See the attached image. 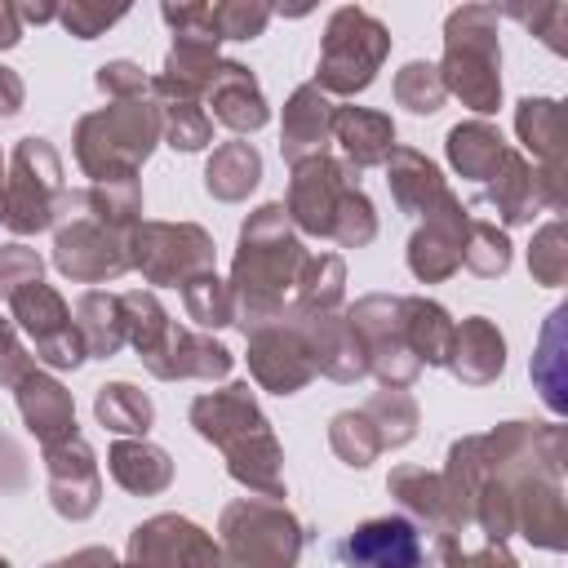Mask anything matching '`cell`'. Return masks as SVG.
Wrapping results in <instances>:
<instances>
[{"mask_svg": "<svg viewBox=\"0 0 568 568\" xmlns=\"http://www.w3.org/2000/svg\"><path fill=\"white\" fill-rule=\"evenodd\" d=\"M564 426L506 422L488 435H466L448 448L439 470L462 519L479 524L488 541L524 532L541 550L568 546L564 506Z\"/></svg>", "mask_w": 568, "mask_h": 568, "instance_id": "6da1fadb", "label": "cell"}, {"mask_svg": "<svg viewBox=\"0 0 568 568\" xmlns=\"http://www.w3.org/2000/svg\"><path fill=\"white\" fill-rule=\"evenodd\" d=\"M306 248L284 213V204H262L240 226V248L231 266V306L244 333L293 315V288L306 266Z\"/></svg>", "mask_w": 568, "mask_h": 568, "instance_id": "7a4b0ae2", "label": "cell"}, {"mask_svg": "<svg viewBox=\"0 0 568 568\" xmlns=\"http://www.w3.org/2000/svg\"><path fill=\"white\" fill-rule=\"evenodd\" d=\"M191 426L217 444L226 453V470L235 484H244L253 497H284V453L275 444V430L266 422V413L257 408L248 382H231L222 390L195 395L191 404Z\"/></svg>", "mask_w": 568, "mask_h": 568, "instance_id": "3957f363", "label": "cell"}, {"mask_svg": "<svg viewBox=\"0 0 568 568\" xmlns=\"http://www.w3.org/2000/svg\"><path fill=\"white\" fill-rule=\"evenodd\" d=\"M284 213L297 231L333 240L337 248H364L377 235V213L359 191V169L333 155H311L293 164Z\"/></svg>", "mask_w": 568, "mask_h": 568, "instance_id": "277c9868", "label": "cell"}, {"mask_svg": "<svg viewBox=\"0 0 568 568\" xmlns=\"http://www.w3.org/2000/svg\"><path fill=\"white\" fill-rule=\"evenodd\" d=\"M444 93L462 98L475 115L501 106V44H497V4H462L444 22Z\"/></svg>", "mask_w": 568, "mask_h": 568, "instance_id": "5b68a950", "label": "cell"}, {"mask_svg": "<svg viewBox=\"0 0 568 568\" xmlns=\"http://www.w3.org/2000/svg\"><path fill=\"white\" fill-rule=\"evenodd\" d=\"M164 142L160 133V106L155 98L111 102L102 111H89L75 124V160L93 182H124L138 178L146 155Z\"/></svg>", "mask_w": 568, "mask_h": 568, "instance_id": "8992f818", "label": "cell"}, {"mask_svg": "<svg viewBox=\"0 0 568 568\" xmlns=\"http://www.w3.org/2000/svg\"><path fill=\"white\" fill-rule=\"evenodd\" d=\"M71 191L62 186V160L44 138H22L9 155V173L0 182V226L13 235L49 231L67 217Z\"/></svg>", "mask_w": 568, "mask_h": 568, "instance_id": "52a82bcc", "label": "cell"}, {"mask_svg": "<svg viewBox=\"0 0 568 568\" xmlns=\"http://www.w3.org/2000/svg\"><path fill=\"white\" fill-rule=\"evenodd\" d=\"M222 568H297L306 528L271 497H240L222 510Z\"/></svg>", "mask_w": 568, "mask_h": 568, "instance_id": "ba28073f", "label": "cell"}, {"mask_svg": "<svg viewBox=\"0 0 568 568\" xmlns=\"http://www.w3.org/2000/svg\"><path fill=\"white\" fill-rule=\"evenodd\" d=\"M390 53V31L359 4H342L328 27H324V44H320V67H315V89L320 93H342L355 98L364 93L382 62Z\"/></svg>", "mask_w": 568, "mask_h": 568, "instance_id": "9c48e42d", "label": "cell"}, {"mask_svg": "<svg viewBox=\"0 0 568 568\" xmlns=\"http://www.w3.org/2000/svg\"><path fill=\"white\" fill-rule=\"evenodd\" d=\"M129 266L146 284H186L213 271V235L195 222H138L129 235Z\"/></svg>", "mask_w": 568, "mask_h": 568, "instance_id": "30bf717a", "label": "cell"}, {"mask_svg": "<svg viewBox=\"0 0 568 568\" xmlns=\"http://www.w3.org/2000/svg\"><path fill=\"white\" fill-rule=\"evenodd\" d=\"M9 311H13V324L36 342V359L49 364V368H80L89 355H84V342L75 333V320H71V306L62 302V293L44 280L18 288L9 297Z\"/></svg>", "mask_w": 568, "mask_h": 568, "instance_id": "8fae6325", "label": "cell"}, {"mask_svg": "<svg viewBox=\"0 0 568 568\" xmlns=\"http://www.w3.org/2000/svg\"><path fill=\"white\" fill-rule=\"evenodd\" d=\"M346 320L355 324L359 342H364V355H368V373L386 386V390H404L413 386V377L422 373V364L413 359L408 342H404V328H399V297L390 293H368L359 297Z\"/></svg>", "mask_w": 568, "mask_h": 568, "instance_id": "7c38bea8", "label": "cell"}, {"mask_svg": "<svg viewBox=\"0 0 568 568\" xmlns=\"http://www.w3.org/2000/svg\"><path fill=\"white\" fill-rule=\"evenodd\" d=\"M67 217L53 235V266L75 284H102L129 271V235L93 222L89 213H75L67 204Z\"/></svg>", "mask_w": 568, "mask_h": 568, "instance_id": "4fadbf2b", "label": "cell"}, {"mask_svg": "<svg viewBox=\"0 0 568 568\" xmlns=\"http://www.w3.org/2000/svg\"><path fill=\"white\" fill-rule=\"evenodd\" d=\"M129 568H222V546L182 515H155L129 532Z\"/></svg>", "mask_w": 568, "mask_h": 568, "instance_id": "5bb4252c", "label": "cell"}, {"mask_svg": "<svg viewBox=\"0 0 568 568\" xmlns=\"http://www.w3.org/2000/svg\"><path fill=\"white\" fill-rule=\"evenodd\" d=\"M244 337H248V373L262 390L297 395L315 377V359H311V346H306L297 315L275 320L266 328H253Z\"/></svg>", "mask_w": 568, "mask_h": 568, "instance_id": "9a60e30c", "label": "cell"}, {"mask_svg": "<svg viewBox=\"0 0 568 568\" xmlns=\"http://www.w3.org/2000/svg\"><path fill=\"white\" fill-rule=\"evenodd\" d=\"M337 559L346 568H422L426 564V541L413 519L404 515H377L351 528L337 546Z\"/></svg>", "mask_w": 568, "mask_h": 568, "instance_id": "2e32d148", "label": "cell"}, {"mask_svg": "<svg viewBox=\"0 0 568 568\" xmlns=\"http://www.w3.org/2000/svg\"><path fill=\"white\" fill-rule=\"evenodd\" d=\"M488 204L497 209L501 222H532L541 209L559 213L564 209V182L546 178L537 164H528V155H519L515 146H506L497 173L488 178Z\"/></svg>", "mask_w": 568, "mask_h": 568, "instance_id": "e0dca14e", "label": "cell"}, {"mask_svg": "<svg viewBox=\"0 0 568 568\" xmlns=\"http://www.w3.org/2000/svg\"><path fill=\"white\" fill-rule=\"evenodd\" d=\"M44 470H49V501L62 519H89L102 501V475L93 462V448L84 435H67L44 448Z\"/></svg>", "mask_w": 568, "mask_h": 568, "instance_id": "ac0fdd59", "label": "cell"}, {"mask_svg": "<svg viewBox=\"0 0 568 568\" xmlns=\"http://www.w3.org/2000/svg\"><path fill=\"white\" fill-rule=\"evenodd\" d=\"M466 226H470V209L448 195L408 240V271L422 280V284H439L448 275L462 271V240H466Z\"/></svg>", "mask_w": 568, "mask_h": 568, "instance_id": "d6986e66", "label": "cell"}, {"mask_svg": "<svg viewBox=\"0 0 568 568\" xmlns=\"http://www.w3.org/2000/svg\"><path fill=\"white\" fill-rule=\"evenodd\" d=\"M386 488H390V497H399V506H404L413 519H422L439 541H457V532L466 528V519H462V510H457V501H453V493H448V484H444L439 470H426V466H395L390 479H386Z\"/></svg>", "mask_w": 568, "mask_h": 568, "instance_id": "ffe728a7", "label": "cell"}, {"mask_svg": "<svg viewBox=\"0 0 568 568\" xmlns=\"http://www.w3.org/2000/svg\"><path fill=\"white\" fill-rule=\"evenodd\" d=\"M142 364H146V373H155V377H164V382H178V377L213 382V377H226V373H231L235 355H231L222 342L204 337V333H191V328H182V324H169L164 342H160Z\"/></svg>", "mask_w": 568, "mask_h": 568, "instance_id": "44dd1931", "label": "cell"}, {"mask_svg": "<svg viewBox=\"0 0 568 568\" xmlns=\"http://www.w3.org/2000/svg\"><path fill=\"white\" fill-rule=\"evenodd\" d=\"M297 324H302V333H306L315 373H324V377H333V382H359V377L368 373L364 342H359L355 324H351L342 311L297 315Z\"/></svg>", "mask_w": 568, "mask_h": 568, "instance_id": "7402d4cb", "label": "cell"}, {"mask_svg": "<svg viewBox=\"0 0 568 568\" xmlns=\"http://www.w3.org/2000/svg\"><path fill=\"white\" fill-rule=\"evenodd\" d=\"M209 102V120L226 124L231 133H253L271 120V106L262 98V84L253 80V71L244 62H222L213 84L204 89Z\"/></svg>", "mask_w": 568, "mask_h": 568, "instance_id": "603a6c76", "label": "cell"}, {"mask_svg": "<svg viewBox=\"0 0 568 568\" xmlns=\"http://www.w3.org/2000/svg\"><path fill=\"white\" fill-rule=\"evenodd\" d=\"M13 395H18V413H22L27 430L40 439V448H49V444L75 435V404H71V390H67L53 373L31 368V373L13 386Z\"/></svg>", "mask_w": 568, "mask_h": 568, "instance_id": "cb8c5ba5", "label": "cell"}, {"mask_svg": "<svg viewBox=\"0 0 568 568\" xmlns=\"http://www.w3.org/2000/svg\"><path fill=\"white\" fill-rule=\"evenodd\" d=\"M328 138H333L328 93H320L315 84L293 89V98L284 102V129H280V151H284L288 169L311 155H328Z\"/></svg>", "mask_w": 568, "mask_h": 568, "instance_id": "d4e9b609", "label": "cell"}, {"mask_svg": "<svg viewBox=\"0 0 568 568\" xmlns=\"http://www.w3.org/2000/svg\"><path fill=\"white\" fill-rule=\"evenodd\" d=\"M382 169H386V186H390L399 213H408V217H430L453 195L444 173L435 169V160H426L413 146H395Z\"/></svg>", "mask_w": 568, "mask_h": 568, "instance_id": "484cf974", "label": "cell"}, {"mask_svg": "<svg viewBox=\"0 0 568 568\" xmlns=\"http://www.w3.org/2000/svg\"><path fill=\"white\" fill-rule=\"evenodd\" d=\"M444 368H453V377L462 386H488V382H497L501 368H506V337H501V328L493 320H484V315L462 320L453 328V351H448V364Z\"/></svg>", "mask_w": 568, "mask_h": 568, "instance_id": "4316f807", "label": "cell"}, {"mask_svg": "<svg viewBox=\"0 0 568 568\" xmlns=\"http://www.w3.org/2000/svg\"><path fill=\"white\" fill-rule=\"evenodd\" d=\"M333 138L342 142L351 169L386 164V155L395 151L390 115L386 111H368V106H333Z\"/></svg>", "mask_w": 568, "mask_h": 568, "instance_id": "83f0119b", "label": "cell"}, {"mask_svg": "<svg viewBox=\"0 0 568 568\" xmlns=\"http://www.w3.org/2000/svg\"><path fill=\"white\" fill-rule=\"evenodd\" d=\"M519 142L532 151V164L546 178L564 182V106L555 98H524L515 106Z\"/></svg>", "mask_w": 568, "mask_h": 568, "instance_id": "f1b7e54d", "label": "cell"}, {"mask_svg": "<svg viewBox=\"0 0 568 568\" xmlns=\"http://www.w3.org/2000/svg\"><path fill=\"white\" fill-rule=\"evenodd\" d=\"M106 466H111V479L133 497H155L173 484V462L151 439H115L106 453Z\"/></svg>", "mask_w": 568, "mask_h": 568, "instance_id": "f546056e", "label": "cell"}, {"mask_svg": "<svg viewBox=\"0 0 568 568\" xmlns=\"http://www.w3.org/2000/svg\"><path fill=\"white\" fill-rule=\"evenodd\" d=\"M399 328H404V342L413 351L417 364H448V351H453V320L439 302L430 297H399Z\"/></svg>", "mask_w": 568, "mask_h": 568, "instance_id": "4dcf8cb0", "label": "cell"}, {"mask_svg": "<svg viewBox=\"0 0 568 568\" xmlns=\"http://www.w3.org/2000/svg\"><path fill=\"white\" fill-rule=\"evenodd\" d=\"M71 320H75V333L84 342V355L111 359L124 346V306H120V293H106V288L80 293Z\"/></svg>", "mask_w": 568, "mask_h": 568, "instance_id": "1f68e13d", "label": "cell"}, {"mask_svg": "<svg viewBox=\"0 0 568 568\" xmlns=\"http://www.w3.org/2000/svg\"><path fill=\"white\" fill-rule=\"evenodd\" d=\"M71 209L89 213L93 222H102V226H111L120 235H133V226L142 222V186H138V178L93 182L84 191H71Z\"/></svg>", "mask_w": 568, "mask_h": 568, "instance_id": "d6a6232c", "label": "cell"}, {"mask_svg": "<svg viewBox=\"0 0 568 568\" xmlns=\"http://www.w3.org/2000/svg\"><path fill=\"white\" fill-rule=\"evenodd\" d=\"M448 160L462 178L470 182H488L506 155V138L488 124V120H466V124H453L448 129Z\"/></svg>", "mask_w": 568, "mask_h": 568, "instance_id": "836d02e7", "label": "cell"}, {"mask_svg": "<svg viewBox=\"0 0 568 568\" xmlns=\"http://www.w3.org/2000/svg\"><path fill=\"white\" fill-rule=\"evenodd\" d=\"M262 182V155L253 142H222L204 164V186L213 200H244Z\"/></svg>", "mask_w": 568, "mask_h": 568, "instance_id": "e575fe53", "label": "cell"}, {"mask_svg": "<svg viewBox=\"0 0 568 568\" xmlns=\"http://www.w3.org/2000/svg\"><path fill=\"white\" fill-rule=\"evenodd\" d=\"M93 413H98V422H102L106 430H115V435H138V439H142V435L151 430V422H155L151 395L138 390L133 382H106V386H98Z\"/></svg>", "mask_w": 568, "mask_h": 568, "instance_id": "d590c367", "label": "cell"}, {"mask_svg": "<svg viewBox=\"0 0 568 568\" xmlns=\"http://www.w3.org/2000/svg\"><path fill=\"white\" fill-rule=\"evenodd\" d=\"M342 284H346V266L337 253H320L306 257L297 288H293V315H324L342 306Z\"/></svg>", "mask_w": 568, "mask_h": 568, "instance_id": "8d00e7d4", "label": "cell"}, {"mask_svg": "<svg viewBox=\"0 0 568 568\" xmlns=\"http://www.w3.org/2000/svg\"><path fill=\"white\" fill-rule=\"evenodd\" d=\"M151 98L160 106V133L173 151H200L213 142V120L200 106V98H164V93H151Z\"/></svg>", "mask_w": 568, "mask_h": 568, "instance_id": "74e56055", "label": "cell"}, {"mask_svg": "<svg viewBox=\"0 0 568 568\" xmlns=\"http://www.w3.org/2000/svg\"><path fill=\"white\" fill-rule=\"evenodd\" d=\"M564 306L550 311L546 328H541V342H537V355H532V382L541 386V399L550 404V413H568V395H564Z\"/></svg>", "mask_w": 568, "mask_h": 568, "instance_id": "f35d334b", "label": "cell"}, {"mask_svg": "<svg viewBox=\"0 0 568 568\" xmlns=\"http://www.w3.org/2000/svg\"><path fill=\"white\" fill-rule=\"evenodd\" d=\"M120 306H124V342L138 351V359H146L164 342V333H169L173 320L164 315V306H160V297L151 288L120 293Z\"/></svg>", "mask_w": 568, "mask_h": 568, "instance_id": "ab89813d", "label": "cell"}, {"mask_svg": "<svg viewBox=\"0 0 568 568\" xmlns=\"http://www.w3.org/2000/svg\"><path fill=\"white\" fill-rule=\"evenodd\" d=\"M462 266L475 271L479 280H493V275L510 271V240L493 217L470 213V226H466V240H462Z\"/></svg>", "mask_w": 568, "mask_h": 568, "instance_id": "60d3db41", "label": "cell"}, {"mask_svg": "<svg viewBox=\"0 0 568 568\" xmlns=\"http://www.w3.org/2000/svg\"><path fill=\"white\" fill-rule=\"evenodd\" d=\"M364 417L373 422L382 453H386V448H404V444L417 435V399H413L408 390H377V395L364 404Z\"/></svg>", "mask_w": 568, "mask_h": 568, "instance_id": "b9f144b4", "label": "cell"}, {"mask_svg": "<svg viewBox=\"0 0 568 568\" xmlns=\"http://www.w3.org/2000/svg\"><path fill=\"white\" fill-rule=\"evenodd\" d=\"M182 288V302H186V315L200 324V328H222V324H235V306H231V284H222L213 271H200L191 275Z\"/></svg>", "mask_w": 568, "mask_h": 568, "instance_id": "7bdbcfd3", "label": "cell"}, {"mask_svg": "<svg viewBox=\"0 0 568 568\" xmlns=\"http://www.w3.org/2000/svg\"><path fill=\"white\" fill-rule=\"evenodd\" d=\"M328 444H333V453H337L346 466H355V470H364V466L382 453L377 430H373V422L364 417V408H346V413H337L333 426H328Z\"/></svg>", "mask_w": 568, "mask_h": 568, "instance_id": "ee69618b", "label": "cell"}, {"mask_svg": "<svg viewBox=\"0 0 568 568\" xmlns=\"http://www.w3.org/2000/svg\"><path fill=\"white\" fill-rule=\"evenodd\" d=\"M444 80L435 62H404L395 75V102L408 106L413 115H435L444 106Z\"/></svg>", "mask_w": 568, "mask_h": 568, "instance_id": "f6af8a7d", "label": "cell"}, {"mask_svg": "<svg viewBox=\"0 0 568 568\" xmlns=\"http://www.w3.org/2000/svg\"><path fill=\"white\" fill-rule=\"evenodd\" d=\"M528 271H532V280L546 284V288H559V284L568 280V231H564L559 217L546 222V226L532 235V244H528Z\"/></svg>", "mask_w": 568, "mask_h": 568, "instance_id": "bcb514c9", "label": "cell"}, {"mask_svg": "<svg viewBox=\"0 0 568 568\" xmlns=\"http://www.w3.org/2000/svg\"><path fill=\"white\" fill-rule=\"evenodd\" d=\"M271 4H257V0H226V4H213V27H217V40H257L271 22Z\"/></svg>", "mask_w": 568, "mask_h": 568, "instance_id": "7dc6e473", "label": "cell"}, {"mask_svg": "<svg viewBox=\"0 0 568 568\" xmlns=\"http://www.w3.org/2000/svg\"><path fill=\"white\" fill-rule=\"evenodd\" d=\"M506 13L515 18V22H524L532 36H541L555 53H564L568 49V4H559V0H550V4H506Z\"/></svg>", "mask_w": 568, "mask_h": 568, "instance_id": "c3c4849f", "label": "cell"}, {"mask_svg": "<svg viewBox=\"0 0 568 568\" xmlns=\"http://www.w3.org/2000/svg\"><path fill=\"white\" fill-rule=\"evenodd\" d=\"M124 13H129L124 4H111V9H106V4L71 0V4H62V9H58V22H62V27H67L75 40H98V36H102L106 27H115Z\"/></svg>", "mask_w": 568, "mask_h": 568, "instance_id": "681fc988", "label": "cell"}, {"mask_svg": "<svg viewBox=\"0 0 568 568\" xmlns=\"http://www.w3.org/2000/svg\"><path fill=\"white\" fill-rule=\"evenodd\" d=\"M98 89L111 98V102H133V98H151V75H142L138 62L129 58H115V62H102L98 67Z\"/></svg>", "mask_w": 568, "mask_h": 568, "instance_id": "f907efd6", "label": "cell"}, {"mask_svg": "<svg viewBox=\"0 0 568 568\" xmlns=\"http://www.w3.org/2000/svg\"><path fill=\"white\" fill-rule=\"evenodd\" d=\"M44 271L40 253L27 248V244H0V297H13L18 288L36 284Z\"/></svg>", "mask_w": 568, "mask_h": 568, "instance_id": "816d5d0a", "label": "cell"}, {"mask_svg": "<svg viewBox=\"0 0 568 568\" xmlns=\"http://www.w3.org/2000/svg\"><path fill=\"white\" fill-rule=\"evenodd\" d=\"M439 568H519L506 541H488L484 550H457L453 541H439Z\"/></svg>", "mask_w": 568, "mask_h": 568, "instance_id": "f5cc1de1", "label": "cell"}, {"mask_svg": "<svg viewBox=\"0 0 568 568\" xmlns=\"http://www.w3.org/2000/svg\"><path fill=\"white\" fill-rule=\"evenodd\" d=\"M31 368H36V364H31V355L22 351L18 328H13L9 320H0V386H9V390H13Z\"/></svg>", "mask_w": 568, "mask_h": 568, "instance_id": "db71d44e", "label": "cell"}, {"mask_svg": "<svg viewBox=\"0 0 568 568\" xmlns=\"http://www.w3.org/2000/svg\"><path fill=\"white\" fill-rule=\"evenodd\" d=\"M44 568H120V559L111 550H102V546H84V550L67 555V559H53Z\"/></svg>", "mask_w": 568, "mask_h": 568, "instance_id": "11a10c76", "label": "cell"}, {"mask_svg": "<svg viewBox=\"0 0 568 568\" xmlns=\"http://www.w3.org/2000/svg\"><path fill=\"white\" fill-rule=\"evenodd\" d=\"M22 488V453L0 435V493Z\"/></svg>", "mask_w": 568, "mask_h": 568, "instance_id": "9f6ffc18", "label": "cell"}, {"mask_svg": "<svg viewBox=\"0 0 568 568\" xmlns=\"http://www.w3.org/2000/svg\"><path fill=\"white\" fill-rule=\"evenodd\" d=\"M22 98H27V89H22L18 71L0 67V115H18L22 111Z\"/></svg>", "mask_w": 568, "mask_h": 568, "instance_id": "6f0895ef", "label": "cell"}, {"mask_svg": "<svg viewBox=\"0 0 568 568\" xmlns=\"http://www.w3.org/2000/svg\"><path fill=\"white\" fill-rule=\"evenodd\" d=\"M22 40V18H18V4L0 0V49H13Z\"/></svg>", "mask_w": 568, "mask_h": 568, "instance_id": "680465c9", "label": "cell"}, {"mask_svg": "<svg viewBox=\"0 0 568 568\" xmlns=\"http://www.w3.org/2000/svg\"><path fill=\"white\" fill-rule=\"evenodd\" d=\"M18 18L22 22H53L58 18V4H18Z\"/></svg>", "mask_w": 568, "mask_h": 568, "instance_id": "91938a15", "label": "cell"}, {"mask_svg": "<svg viewBox=\"0 0 568 568\" xmlns=\"http://www.w3.org/2000/svg\"><path fill=\"white\" fill-rule=\"evenodd\" d=\"M0 568H9V559H0Z\"/></svg>", "mask_w": 568, "mask_h": 568, "instance_id": "94428289", "label": "cell"}, {"mask_svg": "<svg viewBox=\"0 0 568 568\" xmlns=\"http://www.w3.org/2000/svg\"><path fill=\"white\" fill-rule=\"evenodd\" d=\"M0 182H4V173H0Z\"/></svg>", "mask_w": 568, "mask_h": 568, "instance_id": "6125c7cd", "label": "cell"}]
</instances>
